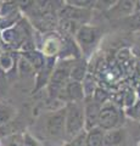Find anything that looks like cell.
I'll return each mask as SVG.
<instances>
[{"instance_id": "6da1fadb", "label": "cell", "mask_w": 140, "mask_h": 146, "mask_svg": "<svg viewBox=\"0 0 140 146\" xmlns=\"http://www.w3.org/2000/svg\"><path fill=\"white\" fill-rule=\"evenodd\" d=\"M84 127V110L77 104H72L66 108L65 128L68 135L78 134Z\"/></svg>"}, {"instance_id": "7a4b0ae2", "label": "cell", "mask_w": 140, "mask_h": 146, "mask_svg": "<svg viewBox=\"0 0 140 146\" xmlns=\"http://www.w3.org/2000/svg\"><path fill=\"white\" fill-rule=\"evenodd\" d=\"M77 42L82 46L83 50L92 49L95 43L98 42L99 36H100V31L96 27H90V26H82L76 33Z\"/></svg>"}, {"instance_id": "3957f363", "label": "cell", "mask_w": 140, "mask_h": 146, "mask_svg": "<svg viewBox=\"0 0 140 146\" xmlns=\"http://www.w3.org/2000/svg\"><path fill=\"white\" fill-rule=\"evenodd\" d=\"M118 122V112L117 108L112 104H105L100 110V115H99V123L98 125L100 129H112L116 127Z\"/></svg>"}, {"instance_id": "277c9868", "label": "cell", "mask_w": 140, "mask_h": 146, "mask_svg": "<svg viewBox=\"0 0 140 146\" xmlns=\"http://www.w3.org/2000/svg\"><path fill=\"white\" fill-rule=\"evenodd\" d=\"M65 121H66V108L52 113L46 121L48 134L51 136L61 135L65 129Z\"/></svg>"}, {"instance_id": "5b68a950", "label": "cell", "mask_w": 140, "mask_h": 146, "mask_svg": "<svg viewBox=\"0 0 140 146\" xmlns=\"http://www.w3.org/2000/svg\"><path fill=\"white\" fill-rule=\"evenodd\" d=\"M101 106L95 101L88 102L84 108V127L87 130H92L96 128L99 123V115H100Z\"/></svg>"}, {"instance_id": "8992f818", "label": "cell", "mask_w": 140, "mask_h": 146, "mask_svg": "<svg viewBox=\"0 0 140 146\" xmlns=\"http://www.w3.org/2000/svg\"><path fill=\"white\" fill-rule=\"evenodd\" d=\"M68 74H70V71L67 68L64 67H60L52 73L51 76V80H50V94H57L64 85L66 84L67 78H68Z\"/></svg>"}, {"instance_id": "52a82bcc", "label": "cell", "mask_w": 140, "mask_h": 146, "mask_svg": "<svg viewBox=\"0 0 140 146\" xmlns=\"http://www.w3.org/2000/svg\"><path fill=\"white\" fill-rule=\"evenodd\" d=\"M60 16L61 18L65 20H72V21H85L89 17V11L83 10V9L76 7V6H66L60 11Z\"/></svg>"}, {"instance_id": "ba28073f", "label": "cell", "mask_w": 140, "mask_h": 146, "mask_svg": "<svg viewBox=\"0 0 140 146\" xmlns=\"http://www.w3.org/2000/svg\"><path fill=\"white\" fill-rule=\"evenodd\" d=\"M66 93H67L68 98L72 100V101L79 102L80 100H83V96H84V88H83L82 83L72 80L71 83H68V84H67V86H66Z\"/></svg>"}, {"instance_id": "9c48e42d", "label": "cell", "mask_w": 140, "mask_h": 146, "mask_svg": "<svg viewBox=\"0 0 140 146\" xmlns=\"http://www.w3.org/2000/svg\"><path fill=\"white\" fill-rule=\"evenodd\" d=\"M104 131L100 128H94L89 131L85 139V146H102L104 141Z\"/></svg>"}, {"instance_id": "30bf717a", "label": "cell", "mask_w": 140, "mask_h": 146, "mask_svg": "<svg viewBox=\"0 0 140 146\" xmlns=\"http://www.w3.org/2000/svg\"><path fill=\"white\" fill-rule=\"evenodd\" d=\"M123 140V131L122 130H110L108 133L104 134V146H117Z\"/></svg>"}, {"instance_id": "8fae6325", "label": "cell", "mask_w": 140, "mask_h": 146, "mask_svg": "<svg viewBox=\"0 0 140 146\" xmlns=\"http://www.w3.org/2000/svg\"><path fill=\"white\" fill-rule=\"evenodd\" d=\"M85 73H87V65L84 61H78L72 66L70 71V76L73 79V82H82L85 78Z\"/></svg>"}, {"instance_id": "7c38bea8", "label": "cell", "mask_w": 140, "mask_h": 146, "mask_svg": "<svg viewBox=\"0 0 140 146\" xmlns=\"http://www.w3.org/2000/svg\"><path fill=\"white\" fill-rule=\"evenodd\" d=\"M134 7V3L132 1H119L115 7L111 9L110 13H113V16H125L132 12Z\"/></svg>"}, {"instance_id": "4fadbf2b", "label": "cell", "mask_w": 140, "mask_h": 146, "mask_svg": "<svg viewBox=\"0 0 140 146\" xmlns=\"http://www.w3.org/2000/svg\"><path fill=\"white\" fill-rule=\"evenodd\" d=\"M60 28L67 35H72L76 34L77 31L79 29V25L78 22L72 21V20H65V18H61L60 21Z\"/></svg>"}, {"instance_id": "5bb4252c", "label": "cell", "mask_w": 140, "mask_h": 146, "mask_svg": "<svg viewBox=\"0 0 140 146\" xmlns=\"http://www.w3.org/2000/svg\"><path fill=\"white\" fill-rule=\"evenodd\" d=\"M58 49H60V44H58V40L56 39H49L44 45V52L49 55V56L55 55L58 51Z\"/></svg>"}, {"instance_id": "9a60e30c", "label": "cell", "mask_w": 140, "mask_h": 146, "mask_svg": "<svg viewBox=\"0 0 140 146\" xmlns=\"http://www.w3.org/2000/svg\"><path fill=\"white\" fill-rule=\"evenodd\" d=\"M12 116H13V110L11 107L0 104V125L9 122L12 118Z\"/></svg>"}, {"instance_id": "2e32d148", "label": "cell", "mask_w": 140, "mask_h": 146, "mask_svg": "<svg viewBox=\"0 0 140 146\" xmlns=\"http://www.w3.org/2000/svg\"><path fill=\"white\" fill-rule=\"evenodd\" d=\"M107 99H108V94L105 90L101 89V88L95 89V93H94V101H95L96 104H99V105L106 104Z\"/></svg>"}, {"instance_id": "e0dca14e", "label": "cell", "mask_w": 140, "mask_h": 146, "mask_svg": "<svg viewBox=\"0 0 140 146\" xmlns=\"http://www.w3.org/2000/svg\"><path fill=\"white\" fill-rule=\"evenodd\" d=\"M129 111V116H132L135 119H140V101L135 104L133 107H130Z\"/></svg>"}, {"instance_id": "ac0fdd59", "label": "cell", "mask_w": 140, "mask_h": 146, "mask_svg": "<svg viewBox=\"0 0 140 146\" xmlns=\"http://www.w3.org/2000/svg\"><path fill=\"white\" fill-rule=\"evenodd\" d=\"M68 4H72V6L83 9V7H85V6L92 5V4H94V3H93V1H78V0H74V1H68Z\"/></svg>"}, {"instance_id": "d6986e66", "label": "cell", "mask_w": 140, "mask_h": 146, "mask_svg": "<svg viewBox=\"0 0 140 146\" xmlns=\"http://www.w3.org/2000/svg\"><path fill=\"white\" fill-rule=\"evenodd\" d=\"M132 25H133V27H137V28L140 27V12L132 16V18H130V26Z\"/></svg>"}, {"instance_id": "ffe728a7", "label": "cell", "mask_w": 140, "mask_h": 146, "mask_svg": "<svg viewBox=\"0 0 140 146\" xmlns=\"http://www.w3.org/2000/svg\"><path fill=\"white\" fill-rule=\"evenodd\" d=\"M124 102L127 104L128 106H133V104H134V94H133V91H128V93L125 94Z\"/></svg>"}, {"instance_id": "44dd1931", "label": "cell", "mask_w": 140, "mask_h": 146, "mask_svg": "<svg viewBox=\"0 0 140 146\" xmlns=\"http://www.w3.org/2000/svg\"><path fill=\"white\" fill-rule=\"evenodd\" d=\"M128 52H129L128 50H122V51H119V54H118V60L122 61V62H123L124 60H127V58L129 57V54Z\"/></svg>"}, {"instance_id": "7402d4cb", "label": "cell", "mask_w": 140, "mask_h": 146, "mask_svg": "<svg viewBox=\"0 0 140 146\" xmlns=\"http://www.w3.org/2000/svg\"><path fill=\"white\" fill-rule=\"evenodd\" d=\"M139 91H140V88H139Z\"/></svg>"}, {"instance_id": "603a6c76", "label": "cell", "mask_w": 140, "mask_h": 146, "mask_svg": "<svg viewBox=\"0 0 140 146\" xmlns=\"http://www.w3.org/2000/svg\"><path fill=\"white\" fill-rule=\"evenodd\" d=\"M139 39H140V36H139Z\"/></svg>"}]
</instances>
